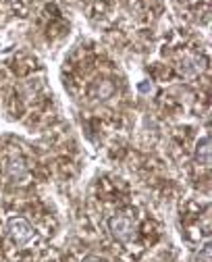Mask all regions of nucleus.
Wrapping results in <instances>:
<instances>
[{
  "mask_svg": "<svg viewBox=\"0 0 212 262\" xmlns=\"http://www.w3.org/2000/svg\"><path fill=\"white\" fill-rule=\"evenodd\" d=\"M109 231L117 242H129L135 235V223L127 214H113L109 219Z\"/></svg>",
  "mask_w": 212,
  "mask_h": 262,
  "instance_id": "nucleus-1",
  "label": "nucleus"
},
{
  "mask_svg": "<svg viewBox=\"0 0 212 262\" xmlns=\"http://www.w3.org/2000/svg\"><path fill=\"white\" fill-rule=\"evenodd\" d=\"M7 229H9V235H11V239H13L17 246L27 244V242L31 239V235H33V229H31V225H29L25 219H21V216H13V219H9Z\"/></svg>",
  "mask_w": 212,
  "mask_h": 262,
  "instance_id": "nucleus-2",
  "label": "nucleus"
},
{
  "mask_svg": "<svg viewBox=\"0 0 212 262\" xmlns=\"http://www.w3.org/2000/svg\"><path fill=\"white\" fill-rule=\"evenodd\" d=\"M7 171H9V175H11L13 179H17V181H21V179L27 177V167H25V162H23L21 158H11L9 165H7Z\"/></svg>",
  "mask_w": 212,
  "mask_h": 262,
  "instance_id": "nucleus-3",
  "label": "nucleus"
},
{
  "mask_svg": "<svg viewBox=\"0 0 212 262\" xmlns=\"http://www.w3.org/2000/svg\"><path fill=\"white\" fill-rule=\"evenodd\" d=\"M196 158H198L200 165H204V167H208V165H210V138H208V136H204V138L198 142Z\"/></svg>",
  "mask_w": 212,
  "mask_h": 262,
  "instance_id": "nucleus-4",
  "label": "nucleus"
},
{
  "mask_svg": "<svg viewBox=\"0 0 212 262\" xmlns=\"http://www.w3.org/2000/svg\"><path fill=\"white\" fill-rule=\"evenodd\" d=\"M179 71H181L183 75L192 77V75H196V73L200 71V67L196 64V60H194V58H183V60H181V64H179Z\"/></svg>",
  "mask_w": 212,
  "mask_h": 262,
  "instance_id": "nucleus-5",
  "label": "nucleus"
},
{
  "mask_svg": "<svg viewBox=\"0 0 212 262\" xmlns=\"http://www.w3.org/2000/svg\"><path fill=\"white\" fill-rule=\"evenodd\" d=\"M81 262H106L102 256H94V254H90V256H86Z\"/></svg>",
  "mask_w": 212,
  "mask_h": 262,
  "instance_id": "nucleus-6",
  "label": "nucleus"
},
{
  "mask_svg": "<svg viewBox=\"0 0 212 262\" xmlns=\"http://www.w3.org/2000/svg\"><path fill=\"white\" fill-rule=\"evenodd\" d=\"M13 3H15V0H13Z\"/></svg>",
  "mask_w": 212,
  "mask_h": 262,
  "instance_id": "nucleus-7",
  "label": "nucleus"
}]
</instances>
